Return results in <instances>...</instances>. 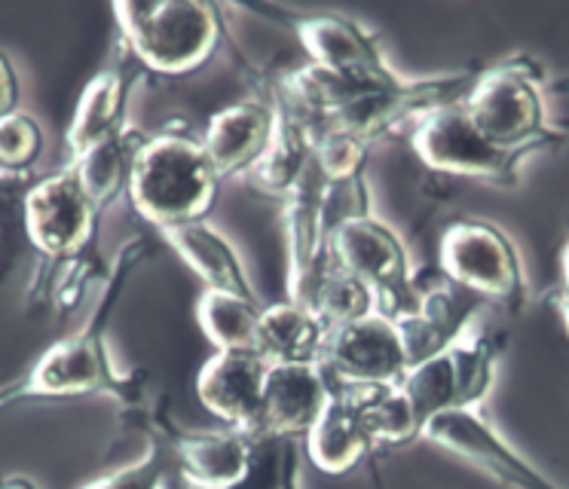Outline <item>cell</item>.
I'll return each mask as SVG.
<instances>
[{"mask_svg":"<svg viewBox=\"0 0 569 489\" xmlns=\"http://www.w3.org/2000/svg\"><path fill=\"white\" fill-rule=\"evenodd\" d=\"M438 272L511 316H518L530 300L518 248L490 220H453L438 239Z\"/></svg>","mask_w":569,"mask_h":489,"instance_id":"obj_5","label":"cell"},{"mask_svg":"<svg viewBox=\"0 0 569 489\" xmlns=\"http://www.w3.org/2000/svg\"><path fill=\"white\" fill-rule=\"evenodd\" d=\"M178 477L199 489H227L246 477L254 452V431L218 428V431H184L169 419Z\"/></svg>","mask_w":569,"mask_h":489,"instance_id":"obj_17","label":"cell"},{"mask_svg":"<svg viewBox=\"0 0 569 489\" xmlns=\"http://www.w3.org/2000/svg\"><path fill=\"white\" fill-rule=\"evenodd\" d=\"M557 309H560V316H563V325H567V330H569V293L567 291L557 293Z\"/></svg>","mask_w":569,"mask_h":489,"instance_id":"obj_31","label":"cell"},{"mask_svg":"<svg viewBox=\"0 0 569 489\" xmlns=\"http://www.w3.org/2000/svg\"><path fill=\"white\" fill-rule=\"evenodd\" d=\"M502 349V337L471 330L469 337L410 367L398 389L405 391L420 428L429 426L435 416L478 410L493 389Z\"/></svg>","mask_w":569,"mask_h":489,"instance_id":"obj_6","label":"cell"},{"mask_svg":"<svg viewBox=\"0 0 569 489\" xmlns=\"http://www.w3.org/2000/svg\"><path fill=\"white\" fill-rule=\"evenodd\" d=\"M560 276H563V288L560 291L569 293V239L563 244V251H560Z\"/></svg>","mask_w":569,"mask_h":489,"instance_id":"obj_30","label":"cell"},{"mask_svg":"<svg viewBox=\"0 0 569 489\" xmlns=\"http://www.w3.org/2000/svg\"><path fill=\"white\" fill-rule=\"evenodd\" d=\"M422 440H429L438 450H447L457 459H466L483 475L511 489H563L551 477H545L536 465L520 456L506 438H499L481 410H453V413L435 416L422 428Z\"/></svg>","mask_w":569,"mask_h":489,"instance_id":"obj_12","label":"cell"},{"mask_svg":"<svg viewBox=\"0 0 569 489\" xmlns=\"http://www.w3.org/2000/svg\"><path fill=\"white\" fill-rule=\"evenodd\" d=\"M328 325L307 306L295 300H276L260 309L258 349L270 365H319Z\"/></svg>","mask_w":569,"mask_h":489,"instance_id":"obj_22","label":"cell"},{"mask_svg":"<svg viewBox=\"0 0 569 489\" xmlns=\"http://www.w3.org/2000/svg\"><path fill=\"white\" fill-rule=\"evenodd\" d=\"M272 134H276V108L270 98L258 96L233 101L218 113H211L199 141L223 181L233 174L248 178V171L270 150Z\"/></svg>","mask_w":569,"mask_h":489,"instance_id":"obj_16","label":"cell"},{"mask_svg":"<svg viewBox=\"0 0 569 489\" xmlns=\"http://www.w3.org/2000/svg\"><path fill=\"white\" fill-rule=\"evenodd\" d=\"M31 183L34 178L28 171H0V279L13 263L19 236H26V193Z\"/></svg>","mask_w":569,"mask_h":489,"instance_id":"obj_27","label":"cell"},{"mask_svg":"<svg viewBox=\"0 0 569 489\" xmlns=\"http://www.w3.org/2000/svg\"><path fill=\"white\" fill-rule=\"evenodd\" d=\"M335 398L319 365H270L260 395V431L303 440Z\"/></svg>","mask_w":569,"mask_h":489,"instance_id":"obj_15","label":"cell"},{"mask_svg":"<svg viewBox=\"0 0 569 489\" xmlns=\"http://www.w3.org/2000/svg\"><path fill=\"white\" fill-rule=\"evenodd\" d=\"M101 208L74 166L34 178L26 193L28 244L50 263H80L99 239Z\"/></svg>","mask_w":569,"mask_h":489,"instance_id":"obj_8","label":"cell"},{"mask_svg":"<svg viewBox=\"0 0 569 489\" xmlns=\"http://www.w3.org/2000/svg\"><path fill=\"white\" fill-rule=\"evenodd\" d=\"M408 141L413 153L426 169L457 178L496 183V187H515L518 183L520 162L532 157L530 150H506L490 144L469 113L459 104H447L426 113L408 129Z\"/></svg>","mask_w":569,"mask_h":489,"instance_id":"obj_9","label":"cell"},{"mask_svg":"<svg viewBox=\"0 0 569 489\" xmlns=\"http://www.w3.org/2000/svg\"><path fill=\"white\" fill-rule=\"evenodd\" d=\"M260 309L258 297L206 288L197 300V321L214 349H254Z\"/></svg>","mask_w":569,"mask_h":489,"instance_id":"obj_25","label":"cell"},{"mask_svg":"<svg viewBox=\"0 0 569 489\" xmlns=\"http://www.w3.org/2000/svg\"><path fill=\"white\" fill-rule=\"evenodd\" d=\"M150 257L148 239H129L113 260L104 291L99 297L96 312L89 316L83 328L52 342L40 355L26 377L0 389V410L26 401H71L87 395H113L126 407L144 410V377L141 373H120L111 358L108 325H111L117 306L132 272Z\"/></svg>","mask_w":569,"mask_h":489,"instance_id":"obj_1","label":"cell"},{"mask_svg":"<svg viewBox=\"0 0 569 489\" xmlns=\"http://www.w3.org/2000/svg\"><path fill=\"white\" fill-rule=\"evenodd\" d=\"M221 193V174L199 138L181 129L148 134L129 174L126 196L138 218L160 232L209 220Z\"/></svg>","mask_w":569,"mask_h":489,"instance_id":"obj_2","label":"cell"},{"mask_svg":"<svg viewBox=\"0 0 569 489\" xmlns=\"http://www.w3.org/2000/svg\"><path fill=\"white\" fill-rule=\"evenodd\" d=\"M132 83H136V71H123V68H108L89 80L68 126V162L108 141L129 122L126 104Z\"/></svg>","mask_w":569,"mask_h":489,"instance_id":"obj_21","label":"cell"},{"mask_svg":"<svg viewBox=\"0 0 569 489\" xmlns=\"http://www.w3.org/2000/svg\"><path fill=\"white\" fill-rule=\"evenodd\" d=\"M141 419H144L141 422L144 435H148V452L138 462L123 465L111 475L96 477L80 489H169L172 477L178 475L172 440H169V416L144 410Z\"/></svg>","mask_w":569,"mask_h":489,"instance_id":"obj_24","label":"cell"},{"mask_svg":"<svg viewBox=\"0 0 569 489\" xmlns=\"http://www.w3.org/2000/svg\"><path fill=\"white\" fill-rule=\"evenodd\" d=\"M126 52L141 71L190 77L202 71L223 40L221 7L197 0L113 3Z\"/></svg>","mask_w":569,"mask_h":489,"instance_id":"obj_3","label":"cell"},{"mask_svg":"<svg viewBox=\"0 0 569 489\" xmlns=\"http://www.w3.org/2000/svg\"><path fill=\"white\" fill-rule=\"evenodd\" d=\"M322 367L335 389H389L410 370V355L398 318L371 312L347 325H331L325 337Z\"/></svg>","mask_w":569,"mask_h":489,"instance_id":"obj_10","label":"cell"},{"mask_svg":"<svg viewBox=\"0 0 569 489\" xmlns=\"http://www.w3.org/2000/svg\"><path fill=\"white\" fill-rule=\"evenodd\" d=\"M300 459H303L300 440L254 431V452H251V465H248L246 477L227 489H300ZM169 489L199 487L174 475Z\"/></svg>","mask_w":569,"mask_h":489,"instance_id":"obj_26","label":"cell"},{"mask_svg":"<svg viewBox=\"0 0 569 489\" xmlns=\"http://www.w3.org/2000/svg\"><path fill=\"white\" fill-rule=\"evenodd\" d=\"M19 96H22L19 73H16L10 56L0 52V120L13 117L16 110H19Z\"/></svg>","mask_w":569,"mask_h":489,"instance_id":"obj_29","label":"cell"},{"mask_svg":"<svg viewBox=\"0 0 569 489\" xmlns=\"http://www.w3.org/2000/svg\"><path fill=\"white\" fill-rule=\"evenodd\" d=\"M267 98L276 108V134H272V144L263 153V159L248 171V181L267 196L284 199L310 169L312 150H316V132H312L310 122L284 101L282 92L272 86V80L267 83Z\"/></svg>","mask_w":569,"mask_h":489,"instance_id":"obj_19","label":"cell"},{"mask_svg":"<svg viewBox=\"0 0 569 489\" xmlns=\"http://www.w3.org/2000/svg\"><path fill=\"white\" fill-rule=\"evenodd\" d=\"M270 361L258 349H214L197 373V398L221 426L260 431V395Z\"/></svg>","mask_w":569,"mask_h":489,"instance_id":"obj_14","label":"cell"},{"mask_svg":"<svg viewBox=\"0 0 569 489\" xmlns=\"http://www.w3.org/2000/svg\"><path fill=\"white\" fill-rule=\"evenodd\" d=\"M300 447L316 471L331 477L349 475L377 456V443L361 419L356 395L349 389H335V398L325 407L319 422L310 428V435L300 440Z\"/></svg>","mask_w":569,"mask_h":489,"instance_id":"obj_18","label":"cell"},{"mask_svg":"<svg viewBox=\"0 0 569 489\" xmlns=\"http://www.w3.org/2000/svg\"><path fill=\"white\" fill-rule=\"evenodd\" d=\"M148 141V134L138 129L136 122H126L123 129L117 134H111L108 141H101L99 147H92L89 153H83L74 162L80 181L87 183L89 196L96 199V206L104 211L111 206L113 199L120 193H126L129 187V174H132V166H136V157L141 144Z\"/></svg>","mask_w":569,"mask_h":489,"instance_id":"obj_23","label":"cell"},{"mask_svg":"<svg viewBox=\"0 0 569 489\" xmlns=\"http://www.w3.org/2000/svg\"><path fill=\"white\" fill-rule=\"evenodd\" d=\"M483 309L487 303L481 297L457 288L438 269L432 276L417 272V312L398 321L408 342L410 367L469 337Z\"/></svg>","mask_w":569,"mask_h":489,"instance_id":"obj_13","label":"cell"},{"mask_svg":"<svg viewBox=\"0 0 569 489\" xmlns=\"http://www.w3.org/2000/svg\"><path fill=\"white\" fill-rule=\"evenodd\" d=\"M160 239L174 255L181 257L187 269H193L199 281H206L209 291H233L242 297H258L254 285L248 279V269L236 244L214 230L209 220H193L184 227L160 232Z\"/></svg>","mask_w":569,"mask_h":489,"instance_id":"obj_20","label":"cell"},{"mask_svg":"<svg viewBox=\"0 0 569 489\" xmlns=\"http://www.w3.org/2000/svg\"><path fill=\"white\" fill-rule=\"evenodd\" d=\"M462 108L490 144L506 150L539 153L567 141V134L548 126L542 71L527 56L475 71Z\"/></svg>","mask_w":569,"mask_h":489,"instance_id":"obj_4","label":"cell"},{"mask_svg":"<svg viewBox=\"0 0 569 489\" xmlns=\"http://www.w3.org/2000/svg\"><path fill=\"white\" fill-rule=\"evenodd\" d=\"M300 47L316 68L337 73L349 83L389 89L405 77L386 61L377 37L349 16L340 12H310V16H284Z\"/></svg>","mask_w":569,"mask_h":489,"instance_id":"obj_11","label":"cell"},{"mask_svg":"<svg viewBox=\"0 0 569 489\" xmlns=\"http://www.w3.org/2000/svg\"><path fill=\"white\" fill-rule=\"evenodd\" d=\"M43 150V132L34 117L16 110L13 117L0 120V171L22 174L38 162Z\"/></svg>","mask_w":569,"mask_h":489,"instance_id":"obj_28","label":"cell"},{"mask_svg":"<svg viewBox=\"0 0 569 489\" xmlns=\"http://www.w3.org/2000/svg\"><path fill=\"white\" fill-rule=\"evenodd\" d=\"M337 267L359 279L377 297V309L392 318L417 312V272L401 236L373 214L343 220L331 232Z\"/></svg>","mask_w":569,"mask_h":489,"instance_id":"obj_7","label":"cell"}]
</instances>
